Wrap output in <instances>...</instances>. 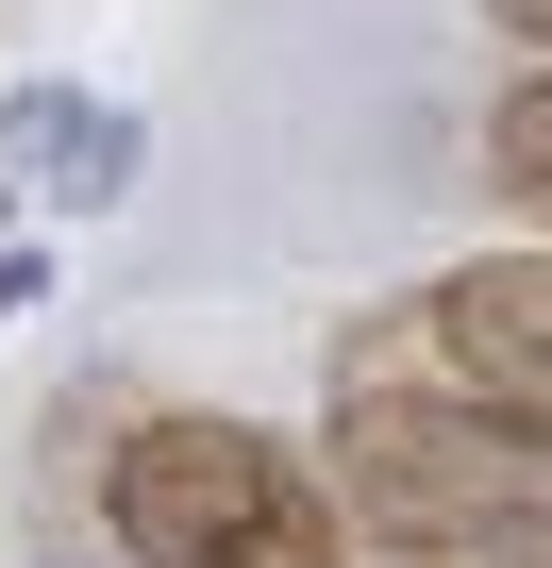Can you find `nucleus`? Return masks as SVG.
<instances>
[{
  "label": "nucleus",
  "instance_id": "nucleus-1",
  "mask_svg": "<svg viewBox=\"0 0 552 568\" xmlns=\"http://www.w3.org/2000/svg\"><path fill=\"white\" fill-rule=\"evenodd\" d=\"M335 518L402 568H535L552 551V452L535 418H485L385 352H335V452H319Z\"/></svg>",
  "mask_w": 552,
  "mask_h": 568
},
{
  "label": "nucleus",
  "instance_id": "nucleus-2",
  "mask_svg": "<svg viewBox=\"0 0 552 568\" xmlns=\"http://www.w3.org/2000/svg\"><path fill=\"white\" fill-rule=\"evenodd\" d=\"M101 535L134 568H352L319 452H285L268 418H201V402H168L101 452Z\"/></svg>",
  "mask_w": 552,
  "mask_h": 568
},
{
  "label": "nucleus",
  "instance_id": "nucleus-3",
  "mask_svg": "<svg viewBox=\"0 0 552 568\" xmlns=\"http://www.w3.org/2000/svg\"><path fill=\"white\" fill-rule=\"evenodd\" d=\"M352 352H385V368H419V385H452V402H485V418H535V435H552V251H535V234H502V251L435 267L419 302H402L385 335H352Z\"/></svg>",
  "mask_w": 552,
  "mask_h": 568
},
{
  "label": "nucleus",
  "instance_id": "nucleus-4",
  "mask_svg": "<svg viewBox=\"0 0 552 568\" xmlns=\"http://www.w3.org/2000/svg\"><path fill=\"white\" fill-rule=\"evenodd\" d=\"M0 201L18 217H118L134 201V118L84 84H18L0 101Z\"/></svg>",
  "mask_w": 552,
  "mask_h": 568
},
{
  "label": "nucleus",
  "instance_id": "nucleus-5",
  "mask_svg": "<svg viewBox=\"0 0 552 568\" xmlns=\"http://www.w3.org/2000/svg\"><path fill=\"white\" fill-rule=\"evenodd\" d=\"M485 201H502L519 234H535V201H552V84H535V68H519L502 118H485Z\"/></svg>",
  "mask_w": 552,
  "mask_h": 568
},
{
  "label": "nucleus",
  "instance_id": "nucleus-6",
  "mask_svg": "<svg viewBox=\"0 0 552 568\" xmlns=\"http://www.w3.org/2000/svg\"><path fill=\"white\" fill-rule=\"evenodd\" d=\"M485 18H502V51H552V0H485Z\"/></svg>",
  "mask_w": 552,
  "mask_h": 568
}]
</instances>
